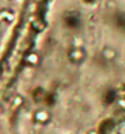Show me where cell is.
<instances>
[{
	"mask_svg": "<svg viewBox=\"0 0 125 134\" xmlns=\"http://www.w3.org/2000/svg\"><path fill=\"white\" fill-rule=\"evenodd\" d=\"M33 5L34 0H0V51L22 18L29 17Z\"/></svg>",
	"mask_w": 125,
	"mask_h": 134,
	"instance_id": "cell-1",
	"label": "cell"
}]
</instances>
